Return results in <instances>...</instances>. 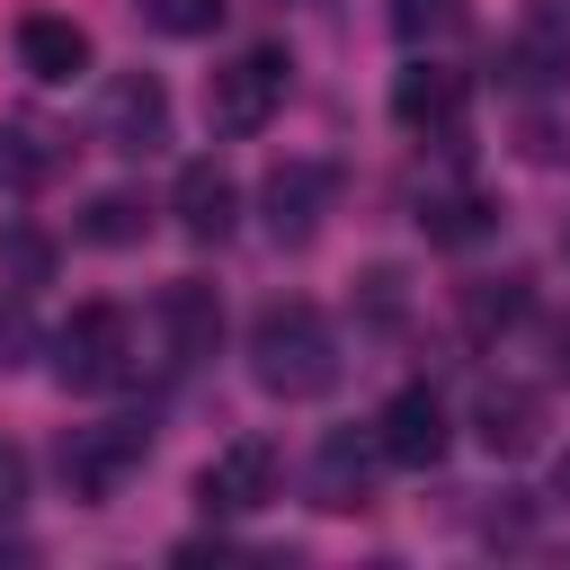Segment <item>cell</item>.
<instances>
[{
	"label": "cell",
	"mask_w": 570,
	"mask_h": 570,
	"mask_svg": "<svg viewBox=\"0 0 570 570\" xmlns=\"http://www.w3.org/2000/svg\"><path fill=\"white\" fill-rule=\"evenodd\" d=\"M249 374L276 401H321L338 383V330L321 321V303H303V294L258 303L249 312Z\"/></svg>",
	"instance_id": "6da1fadb"
},
{
	"label": "cell",
	"mask_w": 570,
	"mask_h": 570,
	"mask_svg": "<svg viewBox=\"0 0 570 570\" xmlns=\"http://www.w3.org/2000/svg\"><path fill=\"white\" fill-rule=\"evenodd\" d=\"M134 374V321L116 303H80L62 330H53V383L62 392H107Z\"/></svg>",
	"instance_id": "7a4b0ae2"
},
{
	"label": "cell",
	"mask_w": 570,
	"mask_h": 570,
	"mask_svg": "<svg viewBox=\"0 0 570 570\" xmlns=\"http://www.w3.org/2000/svg\"><path fill=\"white\" fill-rule=\"evenodd\" d=\"M285 80H294V62L276 53V45H249V53H232L214 80H205V125L214 134H258L276 107H285Z\"/></svg>",
	"instance_id": "3957f363"
},
{
	"label": "cell",
	"mask_w": 570,
	"mask_h": 570,
	"mask_svg": "<svg viewBox=\"0 0 570 570\" xmlns=\"http://www.w3.org/2000/svg\"><path fill=\"white\" fill-rule=\"evenodd\" d=\"M142 454H151V428H142V419H98V428H71V436H62L53 472H62L71 499L98 508V499H116V481H125Z\"/></svg>",
	"instance_id": "277c9868"
},
{
	"label": "cell",
	"mask_w": 570,
	"mask_h": 570,
	"mask_svg": "<svg viewBox=\"0 0 570 570\" xmlns=\"http://www.w3.org/2000/svg\"><path fill=\"white\" fill-rule=\"evenodd\" d=\"M463 107H472V80L436 53H419L410 71H392V125L419 134V142H454L463 134Z\"/></svg>",
	"instance_id": "5b68a950"
},
{
	"label": "cell",
	"mask_w": 570,
	"mask_h": 570,
	"mask_svg": "<svg viewBox=\"0 0 570 570\" xmlns=\"http://www.w3.org/2000/svg\"><path fill=\"white\" fill-rule=\"evenodd\" d=\"M374 445H383V463H401V472H436L445 445H454L436 383H401V392L383 401V419H374Z\"/></svg>",
	"instance_id": "8992f818"
},
{
	"label": "cell",
	"mask_w": 570,
	"mask_h": 570,
	"mask_svg": "<svg viewBox=\"0 0 570 570\" xmlns=\"http://www.w3.org/2000/svg\"><path fill=\"white\" fill-rule=\"evenodd\" d=\"M98 142L107 151H160L169 142V89L151 80V71H116L107 89H98Z\"/></svg>",
	"instance_id": "52a82bcc"
},
{
	"label": "cell",
	"mask_w": 570,
	"mask_h": 570,
	"mask_svg": "<svg viewBox=\"0 0 570 570\" xmlns=\"http://www.w3.org/2000/svg\"><path fill=\"white\" fill-rule=\"evenodd\" d=\"M330 196H338V169H330V160H276L267 187H258V214H267V232H276L285 249H303V240L321 232Z\"/></svg>",
	"instance_id": "ba28073f"
},
{
	"label": "cell",
	"mask_w": 570,
	"mask_h": 570,
	"mask_svg": "<svg viewBox=\"0 0 570 570\" xmlns=\"http://www.w3.org/2000/svg\"><path fill=\"white\" fill-rule=\"evenodd\" d=\"M196 499H205V517H249V508H267V499H276V445H267V436H232V445L196 472Z\"/></svg>",
	"instance_id": "9c48e42d"
},
{
	"label": "cell",
	"mask_w": 570,
	"mask_h": 570,
	"mask_svg": "<svg viewBox=\"0 0 570 570\" xmlns=\"http://www.w3.org/2000/svg\"><path fill=\"white\" fill-rule=\"evenodd\" d=\"M374 463H383L374 428H365V436H356V428L321 436V454H312V508H330V517L365 508V499H374Z\"/></svg>",
	"instance_id": "30bf717a"
},
{
	"label": "cell",
	"mask_w": 570,
	"mask_h": 570,
	"mask_svg": "<svg viewBox=\"0 0 570 570\" xmlns=\"http://www.w3.org/2000/svg\"><path fill=\"white\" fill-rule=\"evenodd\" d=\"M160 338H169L178 365H205V356L223 347V294H214L205 276H169V285H160Z\"/></svg>",
	"instance_id": "8fae6325"
},
{
	"label": "cell",
	"mask_w": 570,
	"mask_h": 570,
	"mask_svg": "<svg viewBox=\"0 0 570 570\" xmlns=\"http://www.w3.org/2000/svg\"><path fill=\"white\" fill-rule=\"evenodd\" d=\"M169 214H178L187 240H223V232L240 223V187H232V169H223V160H187V169L169 178Z\"/></svg>",
	"instance_id": "7c38bea8"
},
{
	"label": "cell",
	"mask_w": 570,
	"mask_h": 570,
	"mask_svg": "<svg viewBox=\"0 0 570 570\" xmlns=\"http://www.w3.org/2000/svg\"><path fill=\"white\" fill-rule=\"evenodd\" d=\"M508 80H525V89H570V18H561V0H534V9H525L517 45H508Z\"/></svg>",
	"instance_id": "4fadbf2b"
},
{
	"label": "cell",
	"mask_w": 570,
	"mask_h": 570,
	"mask_svg": "<svg viewBox=\"0 0 570 570\" xmlns=\"http://www.w3.org/2000/svg\"><path fill=\"white\" fill-rule=\"evenodd\" d=\"M18 62H27V80H80L89 71V27L62 18V9H27L18 18Z\"/></svg>",
	"instance_id": "5bb4252c"
},
{
	"label": "cell",
	"mask_w": 570,
	"mask_h": 570,
	"mask_svg": "<svg viewBox=\"0 0 570 570\" xmlns=\"http://www.w3.org/2000/svg\"><path fill=\"white\" fill-rule=\"evenodd\" d=\"M472 436H481L490 454H525V445L543 436V401H534L525 383H481V401H472Z\"/></svg>",
	"instance_id": "9a60e30c"
},
{
	"label": "cell",
	"mask_w": 570,
	"mask_h": 570,
	"mask_svg": "<svg viewBox=\"0 0 570 570\" xmlns=\"http://www.w3.org/2000/svg\"><path fill=\"white\" fill-rule=\"evenodd\" d=\"M53 169H62V134H45L36 116H9L0 125V196H36Z\"/></svg>",
	"instance_id": "2e32d148"
},
{
	"label": "cell",
	"mask_w": 570,
	"mask_h": 570,
	"mask_svg": "<svg viewBox=\"0 0 570 570\" xmlns=\"http://www.w3.org/2000/svg\"><path fill=\"white\" fill-rule=\"evenodd\" d=\"M499 214H490V196L481 187H428L419 196V232L436 240V249H463V240H481Z\"/></svg>",
	"instance_id": "e0dca14e"
},
{
	"label": "cell",
	"mask_w": 570,
	"mask_h": 570,
	"mask_svg": "<svg viewBox=\"0 0 570 570\" xmlns=\"http://www.w3.org/2000/svg\"><path fill=\"white\" fill-rule=\"evenodd\" d=\"M53 258H62V249H53V232H45V223H27V214H18V223H0V285H9V294L53 285Z\"/></svg>",
	"instance_id": "ac0fdd59"
},
{
	"label": "cell",
	"mask_w": 570,
	"mask_h": 570,
	"mask_svg": "<svg viewBox=\"0 0 570 570\" xmlns=\"http://www.w3.org/2000/svg\"><path fill=\"white\" fill-rule=\"evenodd\" d=\"M454 312H463L472 338H499V330L525 321V276H472V285L454 294Z\"/></svg>",
	"instance_id": "d6986e66"
},
{
	"label": "cell",
	"mask_w": 570,
	"mask_h": 570,
	"mask_svg": "<svg viewBox=\"0 0 570 570\" xmlns=\"http://www.w3.org/2000/svg\"><path fill=\"white\" fill-rule=\"evenodd\" d=\"M151 232V205L134 196V187H107V196H89V214H80V240H98V249H134Z\"/></svg>",
	"instance_id": "ffe728a7"
},
{
	"label": "cell",
	"mask_w": 570,
	"mask_h": 570,
	"mask_svg": "<svg viewBox=\"0 0 570 570\" xmlns=\"http://www.w3.org/2000/svg\"><path fill=\"white\" fill-rule=\"evenodd\" d=\"M392 36L401 45H454V36H472V0H392Z\"/></svg>",
	"instance_id": "44dd1931"
},
{
	"label": "cell",
	"mask_w": 570,
	"mask_h": 570,
	"mask_svg": "<svg viewBox=\"0 0 570 570\" xmlns=\"http://www.w3.org/2000/svg\"><path fill=\"white\" fill-rule=\"evenodd\" d=\"M134 9H142V27H160V36H214L232 0H134Z\"/></svg>",
	"instance_id": "7402d4cb"
},
{
	"label": "cell",
	"mask_w": 570,
	"mask_h": 570,
	"mask_svg": "<svg viewBox=\"0 0 570 570\" xmlns=\"http://www.w3.org/2000/svg\"><path fill=\"white\" fill-rule=\"evenodd\" d=\"M27 294H9L0 285V365H18V347H27V312H18Z\"/></svg>",
	"instance_id": "603a6c76"
},
{
	"label": "cell",
	"mask_w": 570,
	"mask_h": 570,
	"mask_svg": "<svg viewBox=\"0 0 570 570\" xmlns=\"http://www.w3.org/2000/svg\"><path fill=\"white\" fill-rule=\"evenodd\" d=\"M18 499H27V454H18V445H0V517H9Z\"/></svg>",
	"instance_id": "cb8c5ba5"
},
{
	"label": "cell",
	"mask_w": 570,
	"mask_h": 570,
	"mask_svg": "<svg viewBox=\"0 0 570 570\" xmlns=\"http://www.w3.org/2000/svg\"><path fill=\"white\" fill-rule=\"evenodd\" d=\"M552 499H561V508H570V454H561V463H552Z\"/></svg>",
	"instance_id": "d4e9b609"
}]
</instances>
